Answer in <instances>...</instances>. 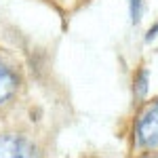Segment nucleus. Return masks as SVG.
Listing matches in <instances>:
<instances>
[{"label": "nucleus", "instance_id": "f257e3e1", "mask_svg": "<svg viewBox=\"0 0 158 158\" xmlns=\"http://www.w3.org/2000/svg\"><path fill=\"white\" fill-rule=\"evenodd\" d=\"M135 143L146 152H158V97L150 101L135 122Z\"/></svg>", "mask_w": 158, "mask_h": 158}, {"label": "nucleus", "instance_id": "f03ea898", "mask_svg": "<svg viewBox=\"0 0 158 158\" xmlns=\"http://www.w3.org/2000/svg\"><path fill=\"white\" fill-rule=\"evenodd\" d=\"M0 158H40V152L23 135L0 133Z\"/></svg>", "mask_w": 158, "mask_h": 158}, {"label": "nucleus", "instance_id": "7ed1b4c3", "mask_svg": "<svg viewBox=\"0 0 158 158\" xmlns=\"http://www.w3.org/2000/svg\"><path fill=\"white\" fill-rule=\"evenodd\" d=\"M19 74L4 57H0V106H4L6 101H11L17 91H19Z\"/></svg>", "mask_w": 158, "mask_h": 158}, {"label": "nucleus", "instance_id": "20e7f679", "mask_svg": "<svg viewBox=\"0 0 158 158\" xmlns=\"http://www.w3.org/2000/svg\"><path fill=\"white\" fill-rule=\"evenodd\" d=\"M150 89V70L146 65H139L133 74V95L135 99H143Z\"/></svg>", "mask_w": 158, "mask_h": 158}, {"label": "nucleus", "instance_id": "39448f33", "mask_svg": "<svg viewBox=\"0 0 158 158\" xmlns=\"http://www.w3.org/2000/svg\"><path fill=\"white\" fill-rule=\"evenodd\" d=\"M127 2H129V19L133 25H137L143 17V0H127Z\"/></svg>", "mask_w": 158, "mask_h": 158}, {"label": "nucleus", "instance_id": "423d86ee", "mask_svg": "<svg viewBox=\"0 0 158 158\" xmlns=\"http://www.w3.org/2000/svg\"><path fill=\"white\" fill-rule=\"evenodd\" d=\"M156 38H158V21H154V23L148 27L143 40H146V42H152V40H156Z\"/></svg>", "mask_w": 158, "mask_h": 158}]
</instances>
